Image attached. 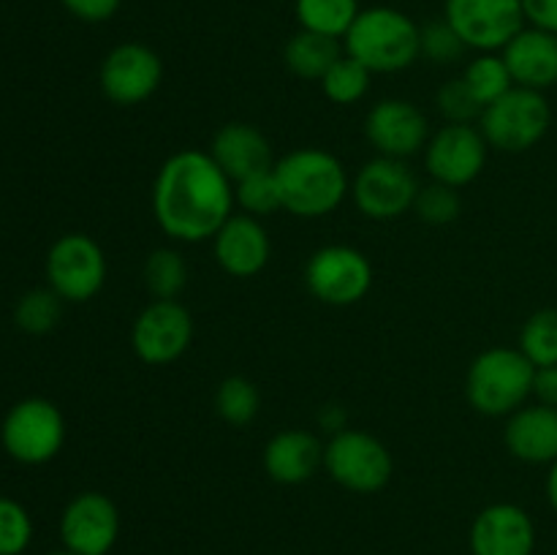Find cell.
Segmentation results:
<instances>
[{"instance_id":"f1b7e54d","label":"cell","mask_w":557,"mask_h":555,"mask_svg":"<svg viewBox=\"0 0 557 555\" xmlns=\"http://www.w3.org/2000/svg\"><path fill=\"white\" fill-rule=\"evenodd\" d=\"M234 205L239 207V212L259 218V221L283 210V196L275 177V166L237 180L234 183Z\"/></svg>"},{"instance_id":"e0dca14e","label":"cell","mask_w":557,"mask_h":555,"mask_svg":"<svg viewBox=\"0 0 557 555\" xmlns=\"http://www.w3.org/2000/svg\"><path fill=\"white\" fill-rule=\"evenodd\" d=\"M471 555H533L536 522L522 506L500 501L473 517L468 533Z\"/></svg>"},{"instance_id":"7402d4cb","label":"cell","mask_w":557,"mask_h":555,"mask_svg":"<svg viewBox=\"0 0 557 555\" xmlns=\"http://www.w3.org/2000/svg\"><path fill=\"white\" fill-rule=\"evenodd\" d=\"M210 152L215 158L218 166L228 174L232 183L248 177V174L264 172V169L275 166V158H272V145L264 136V131H259L250 123H226L212 134Z\"/></svg>"},{"instance_id":"836d02e7","label":"cell","mask_w":557,"mask_h":555,"mask_svg":"<svg viewBox=\"0 0 557 555\" xmlns=\"http://www.w3.org/2000/svg\"><path fill=\"white\" fill-rule=\"evenodd\" d=\"M419 52H422L424 60L435 65H451L468 52L466 44L460 41L455 30L446 25L444 20L428 22L422 25V36H419Z\"/></svg>"},{"instance_id":"4fadbf2b","label":"cell","mask_w":557,"mask_h":555,"mask_svg":"<svg viewBox=\"0 0 557 555\" xmlns=\"http://www.w3.org/2000/svg\"><path fill=\"white\" fill-rule=\"evenodd\" d=\"M161 82V54L141 41H123L112 47L98 69V87L114 107H139L150 101Z\"/></svg>"},{"instance_id":"4dcf8cb0","label":"cell","mask_w":557,"mask_h":555,"mask_svg":"<svg viewBox=\"0 0 557 555\" xmlns=\"http://www.w3.org/2000/svg\"><path fill=\"white\" fill-rule=\"evenodd\" d=\"M63 316V299L52 288H30L16 299L14 321L27 335H47L60 324Z\"/></svg>"},{"instance_id":"d6a6232c","label":"cell","mask_w":557,"mask_h":555,"mask_svg":"<svg viewBox=\"0 0 557 555\" xmlns=\"http://www.w3.org/2000/svg\"><path fill=\"white\" fill-rule=\"evenodd\" d=\"M33 542V517L20 501L0 495V555H22Z\"/></svg>"},{"instance_id":"9a60e30c","label":"cell","mask_w":557,"mask_h":555,"mask_svg":"<svg viewBox=\"0 0 557 555\" xmlns=\"http://www.w3.org/2000/svg\"><path fill=\"white\" fill-rule=\"evenodd\" d=\"M428 114L406 98H381L364 118V139L379 156L406 158L424 152L430 141Z\"/></svg>"},{"instance_id":"d590c367","label":"cell","mask_w":557,"mask_h":555,"mask_svg":"<svg viewBox=\"0 0 557 555\" xmlns=\"http://www.w3.org/2000/svg\"><path fill=\"white\" fill-rule=\"evenodd\" d=\"M60 5L85 25H101L117 14L123 0H60Z\"/></svg>"},{"instance_id":"ac0fdd59","label":"cell","mask_w":557,"mask_h":555,"mask_svg":"<svg viewBox=\"0 0 557 555\" xmlns=\"http://www.w3.org/2000/svg\"><path fill=\"white\" fill-rule=\"evenodd\" d=\"M212 256L226 275L256 278L270 264V234L259 218L234 212L212 237Z\"/></svg>"},{"instance_id":"6da1fadb","label":"cell","mask_w":557,"mask_h":555,"mask_svg":"<svg viewBox=\"0 0 557 555\" xmlns=\"http://www.w3.org/2000/svg\"><path fill=\"white\" fill-rule=\"evenodd\" d=\"M152 218L174 243H207L234 215V183L207 150L172 152L150 194Z\"/></svg>"},{"instance_id":"d6986e66","label":"cell","mask_w":557,"mask_h":555,"mask_svg":"<svg viewBox=\"0 0 557 555\" xmlns=\"http://www.w3.org/2000/svg\"><path fill=\"white\" fill-rule=\"evenodd\" d=\"M500 54L517 87L544 92L557 85V33L525 25L500 49Z\"/></svg>"},{"instance_id":"4316f807","label":"cell","mask_w":557,"mask_h":555,"mask_svg":"<svg viewBox=\"0 0 557 555\" xmlns=\"http://www.w3.org/2000/svg\"><path fill=\"white\" fill-rule=\"evenodd\" d=\"M215 411L226 424L245 428L261 411L259 386L245 375H226L215 390Z\"/></svg>"},{"instance_id":"d4e9b609","label":"cell","mask_w":557,"mask_h":555,"mask_svg":"<svg viewBox=\"0 0 557 555\" xmlns=\"http://www.w3.org/2000/svg\"><path fill=\"white\" fill-rule=\"evenodd\" d=\"M462 82L471 90V96L476 98L479 103L490 107L493 101H498L500 96L515 87V79L509 74V65H506L504 54L500 52H476L462 69Z\"/></svg>"},{"instance_id":"83f0119b","label":"cell","mask_w":557,"mask_h":555,"mask_svg":"<svg viewBox=\"0 0 557 555\" xmlns=\"http://www.w3.org/2000/svg\"><path fill=\"white\" fill-rule=\"evenodd\" d=\"M370 74L362 63H357L354 58H348L346 52L332 63V69L321 76V90L337 107H354V103L362 101L370 90Z\"/></svg>"},{"instance_id":"cb8c5ba5","label":"cell","mask_w":557,"mask_h":555,"mask_svg":"<svg viewBox=\"0 0 557 555\" xmlns=\"http://www.w3.org/2000/svg\"><path fill=\"white\" fill-rule=\"evenodd\" d=\"M362 5L359 0H294V16L299 30L319 33L330 38H346Z\"/></svg>"},{"instance_id":"ba28073f","label":"cell","mask_w":557,"mask_h":555,"mask_svg":"<svg viewBox=\"0 0 557 555\" xmlns=\"http://www.w3.org/2000/svg\"><path fill=\"white\" fill-rule=\"evenodd\" d=\"M47 281L49 288L63 303H87L96 297L107 283V254L101 245L85 232L60 234L47 254Z\"/></svg>"},{"instance_id":"2e32d148","label":"cell","mask_w":557,"mask_h":555,"mask_svg":"<svg viewBox=\"0 0 557 555\" xmlns=\"http://www.w3.org/2000/svg\"><path fill=\"white\" fill-rule=\"evenodd\" d=\"M120 536V511L107 493L85 490L60 515V542L79 555H109Z\"/></svg>"},{"instance_id":"8d00e7d4","label":"cell","mask_w":557,"mask_h":555,"mask_svg":"<svg viewBox=\"0 0 557 555\" xmlns=\"http://www.w3.org/2000/svg\"><path fill=\"white\" fill-rule=\"evenodd\" d=\"M522 5H525L528 25L557 33V0H522Z\"/></svg>"},{"instance_id":"f546056e","label":"cell","mask_w":557,"mask_h":555,"mask_svg":"<svg viewBox=\"0 0 557 555\" xmlns=\"http://www.w3.org/2000/svg\"><path fill=\"white\" fill-rule=\"evenodd\" d=\"M517 348L531 359L533 368L557 365V310L542 308L528 316Z\"/></svg>"},{"instance_id":"52a82bcc","label":"cell","mask_w":557,"mask_h":555,"mask_svg":"<svg viewBox=\"0 0 557 555\" xmlns=\"http://www.w3.org/2000/svg\"><path fill=\"white\" fill-rule=\"evenodd\" d=\"M0 444L22 466H44L63 452L65 417L47 397L14 403L0 424Z\"/></svg>"},{"instance_id":"5bb4252c","label":"cell","mask_w":557,"mask_h":555,"mask_svg":"<svg viewBox=\"0 0 557 555\" xmlns=\"http://www.w3.org/2000/svg\"><path fill=\"white\" fill-rule=\"evenodd\" d=\"M490 145L484 139L482 128L476 125L446 123L430 136L424 147V169L433 177V183L451 185V188H466L487 166Z\"/></svg>"},{"instance_id":"44dd1931","label":"cell","mask_w":557,"mask_h":555,"mask_svg":"<svg viewBox=\"0 0 557 555\" xmlns=\"http://www.w3.org/2000/svg\"><path fill=\"white\" fill-rule=\"evenodd\" d=\"M261 462L272 482L294 488L313 479L319 468H324V444L310 430H281L267 441Z\"/></svg>"},{"instance_id":"603a6c76","label":"cell","mask_w":557,"mask_h":555,"mask_svg":"<svg viewBox=\"0 0 557 555\" xmlns=\"http://www.w3.org/2000/svg\"><path fill=\"white\" fill-rule=\"evenodd\" d=\"M343 47L337 38L319 36L310 30H297L283 47V63L294 76L308 82H321V76L332 69Z\"/></svg>"},{"instance_id":"7c38bea8","label":"cell","mask_w":557,"mask_h":555,"mask_svg":"<svg viewBox=\"0 0 557 555\" xmlns=\"http://www.w3.org/2000/svg\"><path fill=\"white\" fill-rule=\"evenodd\" d=\"M194 316L177 299H152L131 324V348L152 368H163L183 357L194 343Z\"/></svg>"},{"instance_id":"f35d334b","label":"cell","mask_w":557,"mask_h":555,"mask_svg":"<svg viewBox=\"0 0 557 555\" xmlns=\"http://www.w3.org/2000/svg\"><path fill=\"white\" fill-rule=\"evenodd\" d=\"M319 428L326 430L330 435L341 433V430H346V411H343L341 406H324L319 411Z\"/></svg>"},{"instance_id":"30bf717a","label":"cell","mask_w":557,"mask_h":555,"mask_svg":"<svg viewBox=\"0 0 557 555\" xmlns=\"http://www.w3.org/2000/svg\"><path fill=\"white\" fill-rule=\"evenodd\" d=\"M441 20L473 52H500L528 25L522 0H444Z\"/></svg>"},{"instance_id":"9c48e42d","label":"cell","mask_w":557,"mask_h":555,"mask_svg":"<svg viewBox=\"0 0 557 555\" xmlns=\"http://www.w3.org/2000/svg\"><path fill=\"white\" fill-rule=\"evenodd\" d=\"M305 286L319 303L351 308L373 288V264L354 245H324L305 264Z\"/></svg>"},{"instance_id":"60d3db41","label":"cell","mask_w":557,"mask_h":555,"mask_svg":"<svg viewBox=\"0 0 557 555\" xmlns=\"http://www.w3.org/2000/svg\"><path fill=\"white\" fill-rule=\"evenodd\" d=\"M49 555H79V553H74V550H69V547H60V550H54V553H49Z\"/></svg>"},{"instance_id":"3957f363","label":"cell","mask_w":557,"mask_h":555,"mask_svg":"<svg viewBox=\"0 0 557 555\" xmlns=\"http://www.w3.org/2000/svg\"><path fill=\"white\" fill-rule=\"evenodd\" d=\"M419 36L422 25L403 9L368 5L343 38V52L362 63L370 74H400L422 58Z\"/></svg>"},{"instance_id":"74e56055","label":"cell","mask_w":557,"mask_h":555,"mask_svg":"<svg viewBox=\"0 0 557 555\" xmlns=\"http://www.w3.org/2000/svg\"><path fill=\"white\" fill-rule=\"evenodd\" d=\"M533 397L542 406L557 408V365L549 368H536V379H533Z\"/></svg>"},{"instance_id":"277c9868","label":"cell","mask_w":557,"mask_h":555,"mask_svg":"<svg viewBox=\"0 0 557 555\" xmlns=\"http://www.w3.org/2000/svg\"><path fill=\"white\" fill-rule=\"evenodd\" d=\"M536 368L511 346L484 348L471 359L466 373V397L482 417H511L533 397Z\"/></svg>"},{"instance_id":"e575fe53","label":"cell","mask_w":557,"mask_h":555,"mask_svg":"<svg viewBox=\"0 0 557 555\" xmlns=\"http://www.w3.org/2000/svg\"><path fill=\"white\" fill-rule=\"evenodd\" d=\"M435 103H438V112L444 114L446 123L473 125L484 112L482 103L471 96V90H468L466 82H462L460 76L441 85L438 96H435Z\"/></svg>"},{"instance_id":"ab89813d","label":"cell","mask_w":557,"mask_h":555,"mask_svg":"<svg viewBox=\"0 0 557 555\" xmlns=\"http://www.w3.org/2000/svg\"><path fill=\"white\" fill-rule=\"evenodd\" d=\"M544 488H547V501H549V506H553V509L557 511V460L553 462V466H549L547 484H544Z\"/></svg>"},{"instance_id":"ffe728a7","label":"cell","mask_w":557,"mask_h":555,"mask_svg":"<svg viewBox=\"0 0 557 555\" xmlns=\"http://www.w3.org/2000/svg\"><path fill=\"white\" fill-rule=\"evenodd\" d=\"M504 444L515 460L528 466H553L557 460V408L525 403L506 417Z\"/></svg>"},{"instance_id":"7a4b0ae2","label":"cell","mask_w":557,"mask_h":555,"mask_svg":"<svg viewBox=\"0 0 557 555\" xmlns=\"http://www.w3.org/2000/svg\"><path fill=\"white\" fill-rule=\"evenodd\" d=\"M283 210L297 218L332 215L351 194V177L337 156L324 147H297L275 161Z\"/></svg>"},{"instance_id":"5b68a950","label":"cell","mask_w":557,"mask_h":555,"mask_svg":"<svg viewBox=\"0 0 557 555\" xmlns=\"http://www.w3.org/2000/svg\"><path fill=\"white\" fill-rule=\"evenodd\" d=\"M479 128L490 147L517 156L542 145L553 128V107L544 92L515 85L506 96L484 107Z\"/></svg>"},{"instance_id":"8fae6325","label":"cell","mask_w":557,"mask_h":555,"mask_svg":"<svg viewBox=\"0 0 557 555\" xmlns=\"http://www.w3.org/2000/svg\"><path fill=\"white\" fill-rule=\"evenodd\" d=\"M417 174L406 161L375 156L351 180V201L370 221H395L413 210L419 194Z\"/></svg>"},{"instance_id":"8992f818","label":"cell","mask_w":557,"mask_h":555,"mask_svg":"<svg viewBox=\"0 0 557 555\" xmlns=\"http://www.w3.org/2000/svg\"><path fill=\"white\" fill-rule=\"evenodd\" d=\"M324 471L335 484L357 495H373L395 473L389 446L368 430L346 428L324 444Z\"/></svg>"},{"instance_id":"484cf974","label":"cell","mask_w":557,"mask_h":555,"mask_svg":"<svg viewBox=\"0 0 557 555\" xmlns=\"http://www.w3.org/2000/svg\"><path fill=\"white\" fill-rule=\"evenodd\" d=\"M141 278L156 299H177L188 286V261L177 248H156L145 259Z\"/></svg>"},{"instance_id":"1f68e13d","label":"cell","mask_w":557,"mask_h":555,"mask_svg":"<svg viewBox=\"0 0 557 555\" xmlns=\"http://www.w3.org/2000/svg\"><path fill=\"white\" fill-rule=\"evenodd\" d=\"M460 210L462 201L457 188L444 183H428L419 188L411 212H417L419 221L430 223V226H446V223L457 221Z\"/></svg>"}]
</instances>
